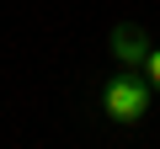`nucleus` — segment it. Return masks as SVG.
<instances>
[{"label": "nucleus", "instance_id": "nucleus-1", "mask_svg": "<svg viewBox=\"0 0 160 149\" xmlns=\"http://www.w3.org/2000/svg\"><path fill=\"white\" fill-rule=\"evenodd\" d=\"M155 96H160V91L149 85V74L118 64V74L102 85V112H107L118 128H133V123H144V117L155 112Z\"/></svg>", "mask_w": 160, "mask_h": 149}, {"label": "nucleus", "instance_id": "nucleus-2", "mask_svg": "<svg viewBox=\"0 0 160 149\" xmlns=\"http://www.w3.org/2000/svg\"><path fill=\"white\" fill-rule=\"evenodd\" d=\"M149 48H155V43H149V32H144L139 22H118V27L107 32V53H112L118 64H128V69H139Z\"/></svg>", "mask_w": 160, "mask_h": 149}, {"label": "nucleus", "instance_id": "nucleus-3", "mask_svg": "<svg viewBox=\"0 0 160 149\" xmlns=\"http://www.w3.org/2000/svg\"><path fill=\"white\" fill-rule=\"evenodd\" d=\"M139 69H144V74H149V85H155V91H160V48H149V53H144V64H139Z\"/></svg>", "mask_w": 160, "mask_h": 149}]
</instances>
